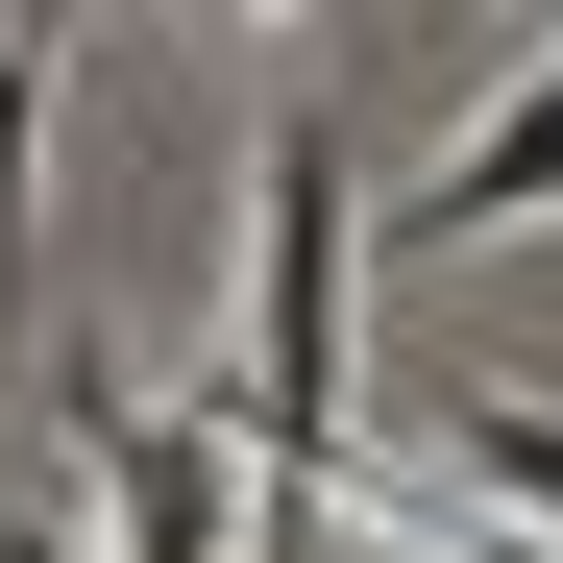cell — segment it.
I'll use <instances>...</instances> for the list:
<instances>
[{
  "instance_id": "7a4b0ae2",
  "label": "cell",
  "mask_w": 563,
  "mask_h": 563,
  "mask_svg": "<svg viewBox=\"0 0 563 563\" xmlns=\"http://www.w3.org/2000/svg\"><path fill=\"white\" fill-rule=\"evenodd\" d=\"M49 417L99 441V490H123V563H245V417H147L99 343H49Z\"/></svg>"
},
{
  "instance_id": "6da1fadb",
  "label": "cell",
  "mask_w": 563,
  "mask_h": 563,
  "mask_svg": "<svg viewBox=\"0 0 563 563\" xmlns=\"http://www.w3.org/2000/svg\"><path fill=\"white\" fill-rule=\"evenodd\" d=\"M221 417H245V539L269 563H319L343 539V417H367V147L343 123H269L245 172V367H221Z\"/></svg>"
},
{
  "instance_id": "5b68a950",
  "label": "cell",
  "mask_w": 563,
  "mask_h": 563,
  "mask_svg": "<svg viewBox=\"0 0 563 563\" xmlns=\"http://www.w3.org/2000/svg\"><path fill=\"white\" fill-rule=\"evenodd\" d=\"M49 49H74V25L25 0V25H0V269H25V172H49Z\"/></svg>"
},
{
  "instance_id": "52a82bcc",
  "label": "cell",
  "mask_w": 563,
  "mask_h": 563,
  "mask_svg": "<svg viewBox=\"0 0 563 563\" xmlns=\"http://www.w3.org/2000/svg\"><path fill=\"white\" fill-rule=\"evenodd\" d=\"M0 25H25V0H0Z\"/></svg>"
},
{
  "instance_id": "277c9868",
  "label": "cell",
  "mask_w": 563,
  "mask_h": 563,
  "mask_svg": "<svg viewBox=\"0 0 563 563\" xmlns=\"http://www.w3.org/2000/svg\"><path fill=\"white\" fill-rule=\"evenodd\" d=\"M417 465H441V490H490V515H539V539H563V417H539V393H490V367H417Z\"/></svg>"
},
{
  "instance_id": "ba28073f",
  "label": "cell",
  "mask_w": 563,
  "mask_h": 563,
  "mask_svg": "<svg viewBox=\"0 0 563 563\" xmlns=\"http://www.w3.org/2000/svg\"><path fill=\"white\" fill-rule=\"evenodd\" d=\"M539 25H563V0H539Z\"/></svg>"
},
{
  "instance_id": "3957f363",
  "label": "cell",
  "mask_w": 563,
  "mask_h": 563,
  "mask_svg": "<svg viewBox=\"0 0 563 563\" xmlns=\"http://www.w3.org/2000/svg\"><path fill=\"white\" fill-rule=\"evenodd\" d=\"M393 221H417V245H515V221H563V74H539V99H490Z\"/></svg>"
},
{
  "instance_id": "8992f818",
  "label": "cell",
  "mask_w": 563,
  "mask_h": 563,
  "mask_svg": "<svg viewBox=\"0 0 563 563\" xmlns=\"http://www.w3.org/2000/svg\"><path fill=\"white\" fill-rule=\"evenodd\" d=\"M0 563H123V539H49V515H0Z\"/></svg>"
}]
</instances>
